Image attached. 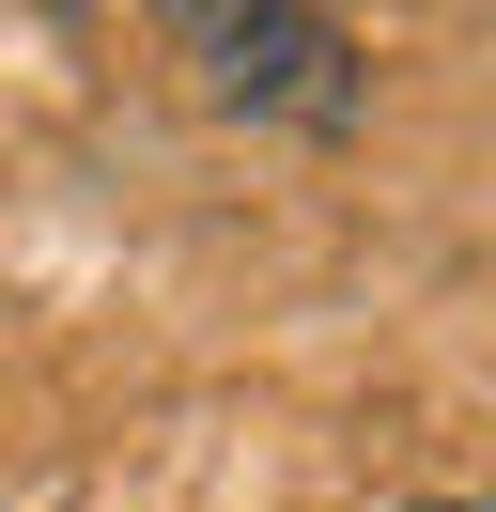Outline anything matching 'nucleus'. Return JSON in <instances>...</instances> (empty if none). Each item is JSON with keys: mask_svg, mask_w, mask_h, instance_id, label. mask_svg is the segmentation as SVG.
I'll use <instances>...</instances> for the list:
<instances>
[{"mask_svg": "<svg viewBox=\"0 0 496 512\" xmlns=\"http://www.w3.org/2000/svg\"><path fill=\"white\" fill-rule=\"evenodd\" d=\"M419 512H481V497H419Z\"/></svg>", "mask_w": 496, "mask_h": 512, "instance_id": "obj_2", "label": "nucleus"}, {"mask_svg": "<svg viewBox=\"0 0 496 512\" xmlns=\"http://www.w3.org/2000/svg\"><path fill=\"white\" fill-rule=\"evenodd\" d=\"M186 47L217 63L233 109H357V47L326 16H186Z\"/></svg>", "mask_w": 496, "mask_h": 512, "instance_id": "obj_1", "label": "nucleus"}]
</instances>
